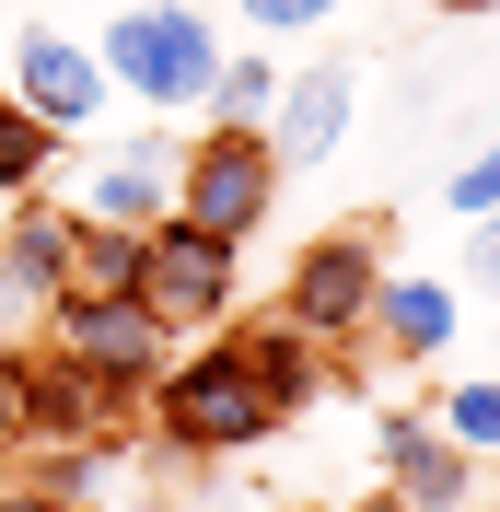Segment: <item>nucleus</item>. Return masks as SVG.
Wrapping results in <instances>:
<instances>
[{"label":"nucleus","instance_id":"f257e3e1","mask_svg":"<svg viewBox=\"0 0 500 512\" xmlns=\"http://www.w3.org/2000/svg\"><path fill=\"white\" fill-rule=\"evenodd\" d=\"M140 419L163 431V454H187V466H221V454H256L280 431V408L256 396V373L233 361V338H198V350L163 361V384L140 396Z\"/></svg>","mask_w":500,"mask_h":512},{"label":"nucleus","instance_id":"f03ea898","mask_svg":"<svg viewBox=\"0 0 500 512\" xmlns=\"http://www.w3.org/2000/svg\"><path fill=\"white\" fill-rule=\"evenodd\" d=\"M105 82H117L128 105H152V117H198V94H210L221 70V24L198 12V0H117L94 35Z\"/></svg>","mask_w":500,"mask_h":512},{"label":"nucleus","instance_id":"7ed1b4c3","mask_svg":"<svg viewBox=\"0 0 500 512\" xmlns=\"http://www.w3.org/2000/svg\"><path fill=\"white\" fill-rule=\"evenodd\" d=\"M35 350H59L70 373H94L117 408H140L187 338H175V326H163L140 291H117V303H70V291H59V303H47V326H35Z\"/></svg>","mask_w":500,"mask_h":512},{"label":"nucleus","instance_id":"20e7f679","mask_svg":"<svg viewBox=\"0 0 500 512\" xmlns=\"http://www.w3.org/2000/svg\"><path fill=\"white\" fill-rule=\"evenodd\" d=\"M268 210H280V152L256 128H198L187 163H175V222L221 233V245H256Z\"/></svg>","mask_w":500,"mask_h":512},{"label":"nucleus","instance_id":"39448f33","mask_svg":"<svg viewBox=\"0 0 500 512\" xmlns=\"http://www.w3.org/2000/svg\"><path fill=\"white\" fill-rule=\"evenodd\" d=\"M175 163H187V140H163V117L152 128H128V140H105L82 175H70V222H105V233H152V222H175Z\"/></svg>","mask_w":500,"mask_h":512},{"label":"nucleus","instance_id":"423d86ee","mask_svg":"<svg viewBox=\"0 0 500 512\" xmlns=\"http://www.w3.org/2000/svg\"><path fill=\"white\" fill-rule=\"evenodd\" d=\"M233 256L245 245H221V233H198V222H152L140 233V303H152L175 338H210V326L233 315Z\"/></svg>","mask_w":500,"mask_h":512},{"label":"nucleus","instance_id":"0eeeda50","mask_svg":"<svg viewBox=\"0 0 500 512\" xmlns=\"http://www.w3.org/2000/svg\"><path fill=\"white\" fill-rule=\"evenodd\" d=\"M12 105H24L35 128H59V140H94L105 105H117V82H105V59H94V35L35 24L24 47H12Z\"/></svg>","mask_w":500,"mask_h":512},{"label":"nucleus","instance_id":"6e6552de","mask_svg":"<svg viewBox=\"0 0 500 512\" xmlns=\"http://www.w3.org/2000/svg\"><path fill=\"white\" fill-rule=\"evenodd\" d=\"M373 280H384V233H326V245L291 256L280 315L303 326V338H326V350H349V338H361V315H373Z\"/></svg>","mask_w":500,"mask_h":512},{"label":"nucleus","instance_id":"1a4fd4ad","mask_svg":"<svg viewBox=\"0 0 500 512\" xmlns=\"http://www.w3.org/2000/svg\"><path fill=\"white\" fill-rule=\"evenodd\" d=\"M349 128H361V70L326 59V70H280V105H268V152H280V175H314V163L349 152Z\"/></svg>","mask_w":500,"mask_h":512},{"label":"nucleus","instance_id":"9d476101","mask_svg":"<svg viewBox=\"0 0 500 512\" xmlns=\"http://www.w3.org/2000/svg\"><path fill=\"white\" fill-rule=\"evenodd\" d=\"M361 338H373L384 361H442L454 338H466V291L442 280V268H384L373 280V315H361Z\"/></svg>","mask_w":500,"mask_h":512},{"label":"nucleus","instance_id":"9b49d317","mask_svg":"<svg viewBox=\"0 0 500 512\" xmlns=\"http://www.w3.org/2000/svg\"><path fill=\"white\" fill-rule=\"evenodd\" d=\"M373 454H384V489H396L407 512H466V501H477V478H489V466H477V454H454L419 408H384Z\"/></svg>","mask_w":500,"mask_h":512},{"label":"nucleus","instance_id":"f8f14e48","mask_svg":"<svg viewBox=\"0 0 500 512\" xmlns=\"http://www.w3.org/2000/svg\"><path fill=\"white\" fill-rule=\"evenodd\" d=\"M233 361H245V373H256V396H268V408H280V419H303L314 396H338V350H326V338H303V326H291V315L245 326V338H233Z\"/></svg>","mask_w":500,"mask_h":512},{"label":"nucleus","instance_id":"ddd939ff","mask_svg":"<svg viewBox=\"0 0 500 512\" xmlns=\"http://www.w3.org/2000/svg\"><path fill=\"white\" fill-rule=\"evenodd\" d=\"M117 396H105L94 373H70L59 350H24V443H105L117 431Z\"/></svg>","mask_w":500,"mask_h":512},{"label":"nucleus","instance_id":"4468645a","mask_svg":"<svg viewBox=\"0 0 500 512\" xmlns=\"http://www.w3.org/2000/svg\"><path fill=\"white\" fill-rule=\"evenodd\" d=\"M0 268H12V280H24L35 303H59V280H70V210H59L47 187L0 210Z\"/></svg>","mask_w":500,"mask_h":512},{"label":"nucleus","instance_id":"2eb2a0df","mask_svg":"<svg viewBox=\"0 0 500 512\" xmlns=\"http://www.w3.org/2000/svg\"><path fill=\"white\" fill-rule=\"evenodd\" d=\"M24 489L59 512H94L117 501V443H24Z\"/></svg>","mask_w":500,"mask_h":512},{"label":"nucleus","instance_id":"dca6fc26","mask_svg":"<svg viewBox=\"0 0 500 512\" xmlns=\"http://www.w3.org/2000/svg\"><path fill=\"white\" fill-rule=\"evenodd\" d=\"M268 105H280V47H221L198 117H210V128H268Z\"/></svg>","mask_w":500,"mask_h":512},{"label":"nucleus","instance_id":"f3484780","mask_svg":"<svg viewBox=\"0 0 500 512\" xmlns=\"http://www.w3.org/2000/svg\"><path fill=\"white\" fill-rule=\"evenodd\" d=\"M70 303H117L140 291V233H105V222H70Z\"/></svg>","mask_w":500,"mask_h":512},{"label":"nucleus","instance_id":"a211bd4d","mask_svg":"<svg viewBox=\"0 0 500 512\" xmlns=\"http://www.w3.org/2000/svg\"><path fill=\"white\" fill-rule=\"evenodd\" d=\"M431 431H442L454 454H477V466H500V373H466V384H442Z\"/></svg>","mask_w":500,"mask_h":512},{"label":"nucleus","instance_id":"6ab92c4d","mask_svg":"<svg viewBox=\"0 0 500 512\" xmlns=\"http://www.w3.org/2000/svg\"><path fill=\"white\" fill-rule=\"evenodd\" d=\"M47 163H59V128H35L24 105L0 94V210H12V198H35V187H47Z\"/></svg>","mask_w":500,"mask_h":512},{"label":"nucleus","instance_id":"aec40b11","mask_svg":"<svg viewBox=\"0 0 500 512\" xmlns=\"http://www.w3.org/2000/svg\"><path fill=\"white\" fill-rule=\"evenodd\" d=\"M233 12H245V35H256V47H291V35H326L349 0H233Z\"/></svg>","mask_w":500,"mask_h":512},{"label":"nucleus","instance_id":"412c9836","mask_svg":"<svg viewBox=\"0 0 500 512\" xmlns=\"http://www.w3.org/2000/svg\"><path fill=\"white\" fill-rule=\"evenodd\" d=\"M442 210H454V222H489V210H500V140H489V152H466L454 175H442Z\"/></svg>","mask_w":500,"mask_h":512},{"label":"nucleus","instance_id":"4be33fe9","mask_svg":"<svg viewBox=\"0 0 500 512\" xmlns=\"http://www.w3.org/2000/svg\"><path fill=\"white\" fill-rule=\"evenodd\" d=\"M35 326H47V303H35L12 268H0V350H35Z\"/></svg>","mask_w":500,"mask_h":512},{"label":"nucleus","instance_id":"5701e85b","mask_svg":"<svg viewBox=\"0 0 500 512\" xmlns=\"http://www.w3.org/2000/svg\"><path fill=\"white\" fill-rule=\"evenodd\" d=\"M0 454H24V350H0Z\"/></svg>","mask_w":500,"mask_h":512},{"label":"nucleus","instance_id":"b1692460","mask_svg":"<svg viewBox=\"0 0 500 512\" xmlns=\"http://www.w3.org/2000/svg\"><path fill=\"white\" fill-rule=\"evenodd\" d=\"M466 280L500 303V210H489V222H466Z\"/></svg>","mask_w":500,"mask_h":512},{"label":"nucleus","instance_id":"393cba45","mask_svg":"<svg viewBox=\"0 0 500 512\" xmlns=\"http://www.w3.org/2000/svg\"><path fill=\"white\" fill-rule=\"evenodd\" d=\"M0 512H59V501H35V489H0Z\"/></svg>","mask_w":500,"mask_h":512},{"label":"nucleus","instance_id":"a878e982","mask_svg":"<svg viewBox=\"0 0 500 512\" xmlns=\"http://www.w3.org/2000/svg\"><path fill=\"white\" fill-rule=\"evenodd\" d=\"M349 512H407V501H396V489H361V501H349Z\"/></svg>","mask_w":500,"mask_h":512},{"label":"nucleus","instance_id":"bb28decb","mask_svg":"<svg viewBox=\"0 0 500 512\" xmlns=\"http://www.w3.org/2000/svg\"><path fill=\"white\" fill-rule=\"evenodd\" d=\"M431 12H500V0H431Z\"/></svg>","mask_w":500,"mask_h":512}]
</instances>
